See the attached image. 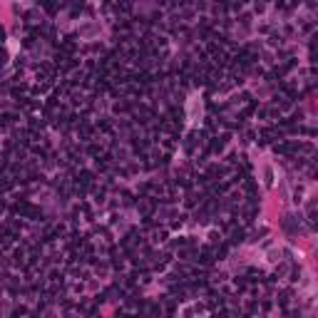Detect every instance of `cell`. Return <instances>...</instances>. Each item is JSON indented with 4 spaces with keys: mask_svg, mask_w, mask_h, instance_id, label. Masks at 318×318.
I'll use <instances>...</instances> for the list:
<instances>
[{
    "mask_svg": "<svg viewBox=\"0 0 318 318\" xmlns=\"http://www.w3.org/2000/svg\"><path fill=\"white\" fill-rule=\"evenodd\" d=\"M189 122H192V124H197L199 122V117H201V100L194 95L192 100H189Z\"/></svg>",
    "mask_w": 318,
    "mask_h": 318,
    "instance_id": "cell-1",
    "label": "cell"
},
{
    "mask_svg": "<svg viewBox=\"0 0 318 318\" xmlns=\"http://www.w3.org/2000/svg\"><path fill=\"white\" fill-rule=\"evenodd\" d=\"M261 172H264V184L271 186V184H273V169H271V164L264 162V164H261Z\"/></svg>",
    "mask_w": 318,
    "mask_h": 318,
    "instance_id": "cell-2",
    "label": "cell"
},
{
    "mask_svg": "<svg viewBox=\"0 0 318 318\" xmlns=\"http://www.w3.org/2000/svg\"><path fill=\"white\" fill-rule=\"evenodd\" d=\"M266 256H268V261H271V264H276V261H279V256H281V251H279V249H271V251L266 253Z\"/></svg>",
    "mask_w": 318,
    "mask_h": 318,
    "instance_id": "cell-3",
    "label": "cell"
}]
</instances>
